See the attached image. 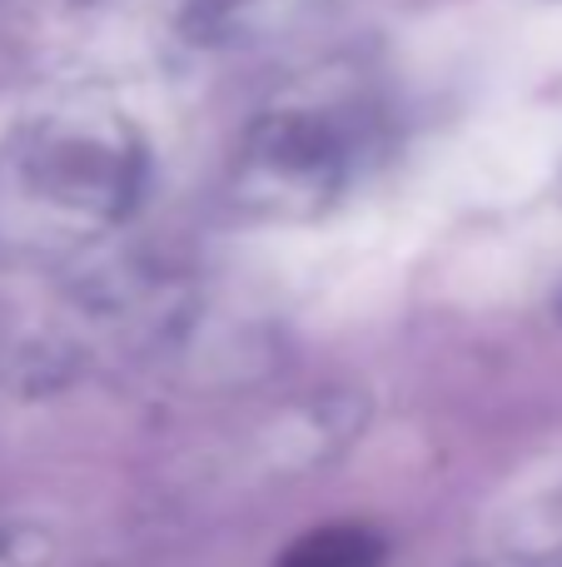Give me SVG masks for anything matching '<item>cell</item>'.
Returning a JSON list of instances; mask_svg holds the SVG:
<instances>
[{
    "mask_svg": "<svg viewBox=\"0 0 562 567\" xmlns=\"http://www.w3.org/2000/svg\"><path fill=\"white\" fill-rule=\"evenodd\" d=\"M384 150V115L364 80L309 75L254 115L235 159V199L254 215L309 219L344 205Z\"/></svg>",
    "mask_w": 562,
    "mask_h": 567,
    "instance_id": "1",
    "label": "cell"
},
{
    "mask_svg": "<svg viewBox=\"0 0 562 567\" xmlns=\"http://www.w3.org/2000/svg\"><path fill=\"white\" fill-rule=\"evenodd\" d=\"M145 189V140L119 110L70 105L35 120L6 159L0 205L60 229H105Z\"/></svg>",
    "mask_w": 562,
    "mask_h": 567,
    "instance_id": "2",
    "label": "cell"
},
{
    "mask_svg": "<svg viewBox=\"0 0 562 567\" xmlns=\"http://www.w3.org/2000/svg\"><path fill=\"white\" fill-rule=\"evenodd\" d=\"M378 563V543L368 533L354 528H324L309 533L304 543L289 548L284 567H374Z\"/></svg>",
    "mask_w": 562,
    "mask_h": 567,
    "instance_id": "3",
    "label": "cell"
}]
</instances>
